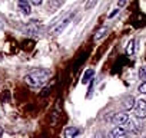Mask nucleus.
<instances>
[{
    "instance_id": "obj_13",
    "label": "nucleus",
    "mask_w": 146,
    "mask_h": 138,
    "mask_svg": "<svg viewBox=\"0 0 146 138\" xmlns=\"http://www.w3.org/2000/svg\"><path fill=\"white\" fill-rule=\"evenodd\" d=\"M137 91H139L140 94H146V81H145V82H142V84L137 86Z\"/></svg>"
},
{
    "instance_id": "obj_15",
    "label": "nucleus",
    "mask_w": 146,
    "mask_h": 138,
    "mask_svg": "<svg viewBox=\"0 0 146 138\" xmlns=\"http://www.w3.org/2000/svg\"><path fill=\"white\" fill-rule=\"evenodd\" d=\"M29 2H30V5H33V6H39V5H42L43 0H29Z\"/></svg>"
},
{
    "instance_id": "obj_12",
    "label": "nucleus",
    "mask_w": 146,
    "mask_h": 138,
    "mask_svg": "<svg viewBox=\"0 0 146 138\" xmlns=\"http://www.w3.org/2000/svg\"><path fill=\"white\" fill-rule=\"evenodd\" d=\"M139 78L146 81V66H142L140 68V71H139Z\"/></svg>"
},
{
    "instance_id": "obj_5",
    "label": "nucleus",
    "mask_w": 146,
    "mask_h": 138,
    "mask_svg": "<svg viewBox=\"0 0 146 138\" xmlns=\"http://www.w3.org/2000/svg\"><path fill=\"white\" fill-rule=\"evenodd\" d=\"M126 129L122 127H115L110 131V138H126Z\"/></svg>"
},
{
    "instance_id": "obj_14",
    "label": "nucleus",
    "mask_w": 146,
    "mask_h": 138,
    "mask_svg": "<svg viewBox=\"0 0 146 138\" xmlns=\"http://www.w3.org/2000/svg\"><path fill=\"white\" fill-rule=\"evenodd\" d=\"M92 75H93V71L90 69V71H88V74H86V75L83 76V82H88V79H89V78H90Z\"/></svg>"
},
{
    "instance_id": "obj_4",
    "label": "nucleus",
    "mask_w": 146,
    "mask_h": 138,
    "mask_svg": "<svg viewBox=\"0 0 146 138\" xmlns=\"http://www.w3.org/2000/svg\"><path fill=\"white\" fill-rule=\"evenodd\" d=\"M129 119V115L126 112H119V114H115L112 117V122L116 125V127H123Z\"/></svg>"
},
{
    "instance_id": "obj_2",
    "label": "nucleus",
    "mask_w": 146,
    "mask_h": 138,
    "mask_svg": "<svg viewBox=\"0 0 146 138\" xmlns=\"http://www.w3.org/2000/svg\"><path fill=\"white\" fill-rule=\"evenodd\" d=\"M123 127H125L126 132L137 134V132L140 131V128H142V124H140V119H139V118H136V117H130V115H129V119H127V122H126Z\"/></svg>"
},
{
    "instance_id": "obj_16",
    "label": "nucleus",
    "mask_w": 146,
    "mask_h": 138,
    "mask_svg": "<svg viewBox=\"0 0 146 138\" xmlns=\"http://www.w3.org/2000/svg\"><path fill=\"white\" fill-rule=\"evenodd\" d=\"M125 3H126V0H120V6H125Z\"/></svg>"
},
{
    "instance_id": "obj_9",
    "label": "nucleus",
    "mask_w": 146,
    "mask_h": 138,
    "mask_svg": "<svg viewBox=\"0 0 146 138\" xmlns=\"http://www.w3.org/2000/svg\"><path fill=\"white\" fill-rule=\"evenodd\" d=\"M78 135V128L76 127H67L64 129V138H75Z\"/></svg>"
},
{
    "instance_id": "obj_18",
    "label": "nucleus",
    "mask_w": 146,
    "mask_h": 138,
    "mask_svg": "<svg viewBox=\"0 0 146 138\" xmlns=\"http://www.w3.org/2000/svg\"><path fill=\"white\" fill-rule=\"evenodd\" d=\"M142 138H146V134H145V135H143V137H142Z\"/></svg>"
},
{
    "instance_id": "obj_7",
    "label": "nucleus",
    "mask_w": 146,
    "mask_h": 138,
    "mask_svg": "<svg viewBox=\"0 0 146 138\" xmlns=\"http://www.w3.org/2000/svg\"><path fill=\"white\" fill-rule=\"evenodd\" d=\"M135 104H136L135 98H133L132 95H129V96H126V98L123 99V102H122V107H123V109H125V111H130V109L135 107Z\"/></svg>"
},
{
    "instance_id": "obj_1",
    "label": "nucleus",
    "mask_w": 146,
    "mask_h": 138,
    "mask_svg": "<svg viewBox=\"0 0 146 138\" xmlns=\"http://www.w3.org/2000/svg\"><path fill=\"white\" fill-rule=\"evenodd\" d=\"M52 72L49 69H36L25 76V82L30 86H43L50 79Z\"/></svg>"
},
{
    "instance_id": "obj_6",
    "label": "nucleus",
    "mask_w": 146,
    "mask_h": 138,
    "mask_svg": "<svg viewBox=\"0 0 146 138\" xmlns=\"http://www.w3.org/2000/svg\"><path fill=\"white\" fill-rule=\"evenodd\" d=\"M17 5H19V9L23 15H29L32 12V5H30L29 0H19Z\"/></svg>"
},
{
    "instance_id": "obj_10",
    "label": "nucleus",
    "mask_w": 146,
    "mask_h": 138,
    "mask_svg": "<svg viewBox=\"0 0 146 138\" xmlns=\"http://www.w3.org/2000/svg\"><path fill=\"white\" fill-rule=\"evenodd\" d=\"M135 45H136V42L133 39H130L127 42V45H126V55L127 56H133L135 55Z\"/></svg>"
},
{
    "instance_id": "obj_17",
    "label": "nucleus",
    "mask_w": 146,
    "mask_h": 138,
    "mask_svg": "<svg viewBox=\"0 0 146 138\" xmlns=\"http://www.w3.org/2000/svg\"><path fill=\"white\" fill-rule=\"evenodd\" d=\"M2 135H3V129H2V127H0V138H2Z\"/></svg>"
},
{
    "instance_id": "obj_11",
    "label": "nucleus",
    "mask_w": 146,
    "mask_h": 138,
    "mask_svg": "<svg viewBox=\"0 0 146 138\" xmlns=\"http://www.w3.org/2000/svg\"><path fill=\"white\" fill-rule=\"evenodd\" d=\"M108 30H109V29H108L106 26L100 27V29H99V30L95 33V40H100V39H103V38L108 35Z\"/></svg>"
},
{
    "instance_id": "obj_8",
    "label": "nucleus",
    "mask_w": 146,
    "mask_h": 138,
    "mask_svg": "<svg viewBox=\"0 0 146 138\" xmlns=\"http://www.w3.org/2000/svg\"><path fill=\"white\" fill-rule=\"evenodd\" d=\"M70 19H72V16L66 17V19H64V20H63V22H62L60 25H57V26H56V27H54V29L52 30V35H57V33H60V32H62V30H63V29H64V27L67 26V23L70 22Z\"/></svg>"
},
{
    "instance_id": "obj_3",
    "label": "nucleus",
    "mask_w": 146,
    "mask_h": 138,
    "mask_svg": "<svg viewBox=\"0 0 146 138\" xmlns=\"http://www.w3.org/2000/svg\"><path fill=\"white\" fill-rule=\"evenodd\" d=\"M133 109H135V117L136 118H139V119L146 118V101L145 99H137Z\"/></svg>"
}]
</instances>
